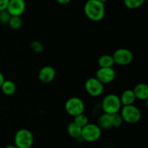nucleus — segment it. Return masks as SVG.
Here are the masks:
<instances>
[{
	"label": "nucleus",
	"instance_id": "nucleus-21",
	"mask_svg": "<svg viewBox=\"0 0 148 148\" xmlns=\"http://www.w3.org/2000/svg\"><path fill=\"white\" fill-rule=\"evenodd\" d=\"M111 119H112V127H116V128L121 127L124 121L121 114L119 113L111 115Z\"/></svg>",
	"mask_w": 148,
	"mask_h": 148
},
{
	"label": "nucleus",
	"instance_id": "nucleus-12",
	"mask_svg": "<svg viewBox=\"0 0 148 148\" xmlns=\"http://www.w3.org/2000/svg\"><path fill=\"white\" fill-rule=\"evenodd\" d=\"M136 99L147 101L148 99V85L146 83H139L132 90Z\"/></svg>",
	"mask_w": 148,
	"mask_h": 148
},
{
	"label": "nucleus",
	"instance_id": "nucleus-28",
	"mask_svg": "<svg viewBox=\"0 0 148 148\" xmlns=\"http://www.w3.org/2000/svg\"><path fill=\"white\" fill-rule=\"evenodd\" d=\"M98 1H101V2H102V3H105L106 1H108V0H98Z\"/></svg>",
	"mask_w": 148,
	"mask_h": 148
},
{
	"label": "nucleus",
	"instance_id": "nucleus-16",
	"mask_svg": "<svg viewBox=\"0 0 148 148\" xmlns=\"http://www.w3.org/2000/svg\"><path fill=\"white\" fill-rule=\"evenodd\" d=\"M114 64V59L111 55H102L98 59V65L101 68H111Z\"/></svg>",
	"mask_w": 148,
	"mask_h": 148
},
{
	"label": "nucleus",
	"instance_id": "nucleus-5",
	"mask_svg": "<svg viewBox=\"0 0 148 148\" xmlns=\"http://www.w3.org/2000/svg\"><path fill=\"white\" fill-rule=\"evenodd\" d=\"M121 114L123 121L128 124H136L141 119V112L134 105L124 106L121 108Z\"/></svg>",
	"mask_w": 148,
	"mask_h": 148
},
{
	"label": "nucleus",
	"instance_id": "nucleus-10",
	"mask_svg": "<svg viewBox=\"0 0 148 148\" xmlns=\"http://www.w3.org/2000/svg\"><path fill=\"white\" fill-rule=\"evenodd\" d=\"M25 10L24 0H10L7 7V11L11 16L20 17Z\"/></svg>",
	"mask_w": 148,
	"mask_h": 148
},
{
	"label": "nucleus",
	"instance_id": "nucleus-25",
	"mask_svg": "<svg viewBox=\"0 0 148 148\" xmlns=\"http://www.w3.org/2000/svg\"><path fill=\"white\" fill-rule=\"evenodd\" d=\"M56 1L61 4H66L70 2L71 0H56Z\"/></svg>",
	"mask_w": 148,
	"mask_h": 148
},
{
	"label": "nucleus",
	"instance_id": "nucleus-26",
	"mask_svg": "<svg viewBox=\"0 0 148 148\" xmlns=\"http://www.w3.org/2000/svg\"><path fill=\"white\" fill-rule=\"evenodd\" d=\"M4 80H5V79H4V75H3V74L1 73V71H0V88H1V85L3 84V82H4Z\"/></svg>",
	"mask_w": 148,
	"mask_h": 148
},
{
	"label": "nucleus",
	"instance_id": "nucleus-8",
	"mask_svg": "<svg viewBox=\"0 0 148 148\" xmlns=\"http://www.w3.org/2000/svg\"><path fill=\"white\" fill-rule=\"evenodd\" d=\"M87 92L92 97H98L102 95L104 90L103 84L95 77L88 78L85 83Z\"/></svg>",
	"mask_w": 148,
	"mask_h": 148
},
{
	"label": "nucleus",
	"instance_id": "nucleus-6",
	"mask_svg": "<svg viewBox=\"0 0 148 148\" xmlns=\"http://www.w3.org/2000/svg\"><path fill=\"white\" fill-rule=\"evenodd\" d=\"M65 111L69 115L76 116L81 114H83L85 110V103L82 99L77 97L69 98L65 103Z\"/></svg>",
	"mask_w": 148,
	"mask_h": 148
},
{
	"label": "nucleus",
	"instance_id": "nucleus-18",
	"mask_svg": "<svg viewBox=\"0 0 148 148\" xmlns=\"http://www.w3.org/2000/svg\"><path fill=\"white\" fill-rule=\"evenodd\" d=\"M8 25L12 30H19L22 27L23 20L18 16H11Z\"/></svg>",
	"mask_w": 148,
	"mask_h": 148
},
{
	"label": "nucleus",
	"instance_id": "nucleus-23",
	"mask_svg": "<svg viewBox=\"0 0 148 148\" xmlns=\"http://www.w3.org/2000/svg\"><path fill=\"white\" fill-rule=\"evenodd\" d=\"M10 17H11V15L9 14V12L6 10L0 11V24H8Z\"/></svg>",
	"mask_w": 148,
	"mask_h": 148
},
{
	"label": "nucleus",
	"instance_id": "nucleus-17",
	"mask_svg": "<svg viewBox=\"0 0 148 148\" xmlns=\"http://www.w3.org/2000/svg\"><path fill=\"white\" fill-rule=\"evenodd\" d=\"M66 130H67V133L72 138L79 139L81 137L82 128L76 125L73 121L68 124Z\"/></svg>",
	"mask_w": 148,
	"mask_h": 148
},
{
	"label": "nucleus",
	"instance_id": "nucleus-3",
	"mask_svg": "<svg viewBox=\"0 0 148 148\" xmlns=\"http://www.w3.org/2000/svg\"><path fill=\"white\" fill-rule=\"evenodd\" d=\"M33 143L34 138L30 130L20 129L15 133L14 143L17 148H30L33 146Z\"/></svg>",
	"mask_w": 148,
	"mask_h": 148
},
{
	"label": "nucleus",
	"instance_id": "nucleus-19",
	"mask_svg": "<svg viewBox=\"0 0 148 148\" xmlns=\"http://www.w3.org/2000/svg\"><path fill=\"white\" fill-rule=\"evenodd\" d=\"M74 123H75L76 125H77L78 127H80V128H83L84 127L87 125L88 123V118L85 114H81L79 115L76 116H75V119H74Z\"/></svg>",
	"mask_w": 148,
	"mask_h": 148
},
{
	"label": "nucleus",
	"instance_id": "nucleus-2",
	"mask_svg": "<svg viewBox=\"0 0 148 148\" xmlns=\"http://www.w3.org/2000/svg\"><path fill=\"white\" fill-rule=\"evenodd\" d=\"M101 108L104 113L110 115L119 113L121 108L119 97L115 94H109L106 95L101 103Z\"/></svg>",
	"mask_w": 148,
	"mask_h": 148
},
{
	"label": "nucleus",
	"instance_id": "nucleus-14",
	"mask_svg": "<svg viewBox=\"0 0 148 148\" xmlns=\"http://www.w3.org/2000/svg\"><path fill=\"white\" fill-rule=\"evenodd\" d=\"M97 125L101 130H108L112 127V119L111 115L103 113L99 116L98 119V124Z\"/></svg>",
	"mask_w": 148,
	"mask_h": 148
},
{
	"label": "nucleus",
	"instance_id": "nucleus-1",
	"mask_svg": "<svg viewBox=\"0 0 148 148\" xmlns=\"http://www.w3.org/2000/svg\"><path fill=\"white\" fill-rule=\"evenodd\" d=\"M84 12L89 20L94 22L101 21L105 15V6L98 0H88L84 6Z\"/></svg>",
	"mask_w": 148,
	"mask_h": 148
},
{
	"label": "nucleus",
	"instance_id": "nucleus-27",
	"mask_svg": "<svg viewBox=\"0 0 148 148\" xmlns=\"http://www.w3.org/2000/svg\"><path fill=\"white\" fill-rule=\"evenodd\" d=\"M4 148H17L14 145H8L5 146Z\"/></svg>",
	"mask_w": 148,
	"mask_h": 148
},
{
	"label": "nucleus",
	"instance_id": "nucleus-20",
	"mask_svg": "<svg viewBox=\"0 0 148 148\" xmlns=\"http://www.w3.org/2000/svg\"><path fill=\"white\" fill-rule=\"evenodd\" d=\"M146 1L145 0H124V3L126 7L131 10H134L141 7Z\"/></svg>",
	"mask_w": 148,
	"mask_h": 148
},
{
	"label": "nucleus",
	"instance_id": "nucleus-11",
	"mask_svg": "<svg viewBox=\"0 0 148 148\" xmlns=\"http://www.w3.org/2000/svg\"><path fill=\"white\" fill-rule=\"evenodd\" d=\"M38 79L43 83H49L52 82L56 76L54 68L51 66H45L38 72Z\"/></svg>",
	"mask_w": 148,
	"mask_h": 148
},
{
	"label": "nucleus",
	"instance_id": "nucleus-7",
	"mask_svg": "<svg viewBox=\"0 0 148 148\" xmlns=\"http://www.w3.org/2000/svg\"><path fill=\"white\" fill-rule=\"evenodd\" d=\"M112 57L114 59V64L120 66H126L132 63L133 60L132 52L127 49L121 48L114 51Z\"/></svg>",
	"mask_w": 148,
	"mask_h": 148
},
{
	"label": "nucleus",
	"instance_id": "nucleus-22",
	"mask_svg": "<svg viewBox=\"0 0 148 148\" xmlns=\"http://www.w3.org/2000/svg\"><path fill=\"white\" fill-rule=\"evenodd\" d=\"M30 48L36 53H40L44 49V46L38 40H34L30 43Z\"/></svg>",
	"mask_w": 148,
	"mask_h": 148
},
{
	"label": "nucleus",
	"instance_id": "nucleus-24",
	"mask_svg": "<svg viewBox=\"0 0 148 148\" xmlns=\"http://www.w3.org/2000/svg\"><path fill=\"white\" fill-rule=\"evenodd\" d=\"M10 0H0V11L7 10Z\"/></svg>",
	"mask_w": 148,
	"mask_h": 148
},
{
	"label": "nucleus",
	"instance_id": "nucleus-13",
	"mask_svg": "<svg viewBox=\"0 0 148 148\" xmlns=\"http://www.w3.org/2000/svg\"><path fill=\"white\" fill-rule=\"evenodd\" d=\"M119 98L121 106H123L133 105V103H134L136 100L135 95H134L132 90H124Z\"/></svg>",
	"mask_w": 148,
	"mask_h": 148
},
{
	"label": "nucleus",
	"instance_id": "nucleus-9",
	"mask_svg": "<svg viewBox=\"0 0 148 148\" xmlns=\"http://www.w3.org/2000/svg\"><path fill=\"white\" fill-rule=\"evenodd\" d=\"M116 77L115 70L111 68H101L97 70L95 78L102 84H108L112 82Z\"/></svg>",
	"mask_w": 148,
	"mask_h": 148
},
{
	"label": "nucleus",
	"instance_id": "nucleus-15",
	"mask_svg": "<svg viewBox=\"0 0 148 148\" xmlns=\"http://www.w3.org/2000/svg\"><path fill=\"white\" fill-rule=\"evenodd\" d=\"M0 88L1 89L3 93L6 95H12L13 94L15 93L16 90H17L15 83L13 81L9 80V79L4 80Z\"/></svg>",
	"mask_w": 148,
	"mask_h": 148
},
{
	"label": "nucleus",
	"instance_id": "nucleus-4",
	"mask_svg": "<svg viewBox=\"0 0 148 148\" xmlns=\"http://www.w3.org/2000/svg\"><path fill=\"white\" fill-rule=\"evenodd\" d=\"M101 129L97 124H88L82 129L80 138L88 143H93L101 138Z\"/></svg>",
	"mask_w": 148,
	"mask_h": 148
}]
</instances>
